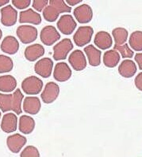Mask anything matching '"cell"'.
<instances>
[{
    "label": "cell",
    "mask_w": 142,
    "mask_h": 157,
    "mask_svg": "<svg viewBox=\"0 0 142 157\" xmlns=\"http://www.w3.org/2000/svg\"><path fill=\"white\" fill-rule=\"evenodd\" d=\"M22 93L19 89L15 90L13 94H3L0 93V109L2 112L13 111L15 114L21 115L22 102L23 100Z\"/></svg>",
    "instance_id": "cell-1"
},
{
    "label": "cell",
    "mask_w": 142,
    "mask_h": 157,
    "mask_svg": "<svg viewBox=\"0 0 142 157\" xmlns=\"http://www.w3.org/2000/svg\"><path fill=\"white\" fill-rule=\"evenodd\" d=\"M49 5L43 10V17L49 22H54L59 15L63 13H70L71 8L62 0H51Z\"/></svg>",
    "instance_id": "cell-2"
},
{
    "label": "cell",
    "mask_w": 142,
    "mask_h": 157,
    "mask_svg": "<svg viewBox=\"0 0 142 157\" xmlns=\"http://www.w3.org/2000/svg\"><path fill=\"white\" fill-rule=\"evenodd\" d=\"M43 88V82L35 76H30L23 80L22 89L27 95H38Z\"/></svg>",
    "instance_id": "cell-3"
},
{
    "label": "cell",
    "mask_w": 142,
    "mask_h": 157,
    "mask_svg": "<svg viewBox=\"0 0 142 157\" xmlns=\"http://www.w3.org/2000/svg\"><path fill=\"white\" fill-rule=\"evenodd\" d=\"M16 33L21 42L25 44L33 43L38 38V29L31 25H20Z\"/></svg>",
    "instance_id": "cell-4"
},
{
    "label": "cell",
    "mask_w": 142,
    "mask_h": 157,
    "mask_svg": "<svg viewBox=\"0 0 142 157\" xmlns=\"http://www.w3.org/2000/svg\"><path fill=\"white\" fill-rule=\"evenodd\" d=\"M94 33L91 26H80L73 36V40L78 47H83L91 42Z\"/></svg>",
    "instance_id": "cell-5"
},
{
    "label": "cell",
    "mask_w": 142,
    "mask_h": 157,
    "mask_svg": "<svg viewBox=\"0 0 142 157\" xmlns=\"http://www.w3.org/2000/svg\"><path fill=\"white\" fill-rule=\"evenodd\" d=\"M73 49L72 42L70 39H64L53 47V59L56 61L63 60Z\"/></svg>",
    "instance_id": "cell-6"
},
{
    "label": "cell",
    "mask_w": 142,
    "mask_h": 157,
    "mask_svg": "<svg viewBox=\"0 0 142 157\" xmlns=\"http://www.w3.org/2000/svg\"><path fill=\"white\" fill-rule=\"evenodd\" d=\"M40 38L44 44L46 46H52L58 40H60V34L54 26L48 25L41 29Z\"/></svg>",
    "instance_id": "cell-7"
},
{
    "label": "cell",
    "mask_w": 142,
    "mask_h": 157,
    "mask_svg": "<svg viewBox=\"0 0 142 157\" xmlns=\"http://www.w3.org/2000/svg\"><path fill=\"white\" fill-rule=\"evenodd\" d=\"M60 94V87L55 82H49L45 85L43 92L41 93V100L45 104H52L58 98Z\"/></svg>",
    "instance_id": "cell-8"
},
{
    "label": "cell",
    "mask_w": 142,
    "mask_h": 157,
    "mask_svg": "<svg viewBox=\"0 0 142 157\" xmlns=\"http://www.w3.org/2000/svg\"><path fill=\"white\" fill-rule=\"evenodd\" d=\"M76 22L73 17L70 14H64L59 19L57 22V28L61 33L64 35H70L76 28Z\"/></svg>",
    "instance_id": "cell-9"
},
{
    "label": "cell",
    "mask_w": 142,
    "mask_h": 157,
    "mask_svg": "<svg viewBox=\"0 0 142 157\" xmlns=\"http://www.w3.org/2000/svg\"><path fill=\"white\" fill-rule=\"evenodd\" d=\"M1 23L4 26L10 27L16 24L18 19L17 10L10 5L4 6L1 9Z\"/></svg>",
    "instance_id": "cell-10"
},
{
    "label": "cell",
    "mask_w": 142,
    "mask_h": 157,
    "mask_svg": "<svg viewBox=\"0 0 142 157\" xmlns=\"http://www.w3.org/2000/svg\"><path fill=\"white\" fill-rule=\"evenodd\" d=\"M52 68H53V62L49 58L40 59L34 66L36 74L44 78H48L50 77L52 74Z\"/></svg>",
    "instance_id": "cell-11"
},
{
    "label": "cell",
    "mask_w": 142,
    "mask_h": 157,
    "mask_svg": "<svg viewBox=\"0 0 142 157\" xmlns=\"http://www.w3.org/2000/svg\"><path fill=\"white\" fill-rule=\"evenodd\" d=\"M74 16L79 23L86 24L90 22L93 17L92 9L87 4H82L74 10Z\"/></svg>",
    "instance_id": "cell-12"
},
{
    "label": "cell",
    "mask_w": 142,
    "mask_h": 157,
    "mask_svg": "<svg viewBox=\"0 0 142 157\" xmlns=\"http://www.w3.org/2000/svg\"><path fill=\"white\" fill-rule=\"evenodd\" d=\"M27 142V139L19 133L10 135L6 139V144L10 151L13 153H18Z\"/></svg>",
    "instance_id": "cell-13"
},
{
    "label": "cell",
    "mask_w": 142,
    "mask_h": 157,
    "mask_svg": "<svg viewBox=\"0 0 142 157\" xmlns=\"http://www.w3.org/2000/svg\"><path fill=\"white\" fill-rule=\"evenodd\" d=\"M71 67L76 71H81L87 67V60L83 52L80 50H75L71 52L68 58Z\"/></svg>",
    "instance_id": "cell-14"
},
{
    "label": "cell",
    "mask_w": 142,
    "mask_h": 157,
    "mask_svg": "<svg viewBox=\"0 0 142 157\" xmlns=\"http://www.w3.org/2000/svg\"><path fill=\"white\" fill-rule=\"evenodd\" d=\"M71 77V70L69 66L65 63H59L56 65L53 71V78L56 81L64 82L69 80Z\"/></svg>",
    "instance_id": "cell-15"
},
{
    "label": "cell",
    "mask_w": 142,
    "mask_h": 157,
    "mask_svg": "<svg viewBox=\"0 0 142 157\" xmlns=\"http://www.w3.org/2000/svg\"><path fill=\"white\" fill-rule=\"evenodd\" d=\"M18 126V117L14 113H7L2 117L1 122V129L6 133L16 131Z\"/></svg>",
    "instance_id": "cell-16"
},
{
    "label": "cell",
    "mask_w": 142,
    "mask_h": 157,
    "mask_svg": "<svg viewBox=\"0 0 142 157\" xmlns=\"http://www.w3.org/2000/svg\"><path fill=\"white\" fill-rule=\"evenodd\" d=\"M41 107V101L37 96H27L23 101V110L30 115H37Z\"/></svg>",
    "instance_id": "cell-17"
},
{
    "label": "cell",
    "mask_w": 142,
    "mask_h": 157,
    "mask_svg": "<svg viewBox=\"0 0 142 157\" xmlns=\"http://www.w3.org/2000/svg\"><path fill=\"white\" fill-rule=\"evenodd\" d=\"M0 48L4 53L8 55H14L19 49V43L14 36H7L2 40Z\"/></svg>",
    "instance_id": "cell-18"
},
{
    "label": "cell",
    "mask_w": 142,
    "mask_h": 157,
    "mask_svg": "<svg viewBox=\"0 0 142 157\" xmlns=\"http://www.w3.org/2000/svg\"><path fill=\"white\" fill-rule=\"evenodd\" d=\"M19 22L30 23L33 25H40L41 23V15L33 9H28L19 13Z\"/></svg>",
    "instance_id": "cell-19"
},
{
    "label": "cell",
    "mask_w": 142,
    "mask_h": 157,
    "mask_svg": "<svg viewBox=\"0 0 142 157\" xmlns=\"http://www.w3.org/2000/svg\"><path fill=\"white\" fill-rule=\"evenodd\" d=\"M136 65L130 59H125L122 62L118 67V73L125 78H130L136 73Z\"/></svg>",
    "instance_id": "cell-20"
},
{
    "label": "cell",
    "mask_w": 142,
    "mask_h": 157,
    "mask_svg": "<svg viewBox=\"0 0 142 157\" xmlns=\"http://www.w3.org/2000/svg\"><path fill=\"white\" fill-rule=\"evenodd\" d=\"M25 57L30 62H34L39 58L42 57L45 54V48L39 44L30 45L25 50Z\"/></svg>",
    "instance_id": "cell-21"
},
{
    "label": "cell",
    "mask_w": 142,
    "mask_h": 157,
    "mask_svg": "<svg viewBox=\"0 0 142 157\" xmlns=\"http://www.w3.org/2000/svg\"><path fill=\"white\" fill-rule=\"evenodd\" d=\"M96 46L102 50L109 49L113 44V40L111 36L105 31H100L97 33L95 36L94 40Z\"/></svg>",
    "instance_id": "cell-22"
},
{
    "label": "cell",
    "mask_w": 142,
    "mask_h": 157,
    "mask_svg": "<svg viewBox=\"0 0 142 157\" xmlns=\"http://www.w3.org/2000/svg\"><path fill=\"white\" fill-rule=\"evenodd\" d=\"M84 52L87 56L89 64L92 67H99L101 64L102 52L93 45H89L84 48Z\"/></svg>",
    "instance_id": "cell-23"
},
{
    "label": "cell",
    "mask_w": 142,
    "mask_h": 157,
    "mask_svg": "<svg viewBox=\"0 0 142 157\" xmlns=\"http://www.w3.org/2000/svg\"><path fill=\"white\" fill-rule=\"evenodd\" d=\"M35 128V121L29 115H22L19 118L18 129L23 134H30Z\"/></svg>",
    "instance_id": "cell-24"
},
{
    "label": "cell",
    "mask_w": 142,
    "mask_h": 157,
    "mask_svg": "<svg viewBox=\"0 0 142 157\" xmlns=\"http://www.w3.org/2000/svg\"><path fill=\"white\" fill-rule=\"evenodd\" d=\"M17 87V81L11 75L0 77V92L11 93Z\"/></svg>",
    "instance_id": "cell-25"
},
{
    "label": "cell",
    "mask_w": 142,
    "mask_h": 157,
    "mask_svg": "<svg viewBox=\"0 0 142 157\" xmlns=\"http://www.w3.org/2000/svg\"><path fill=\"white\" fill-rule=\"evenodd\" d=\"M120 59H121V57L118 51L113 49V50H109L105 52L103 55V61L107 67L114 68L119 63Z\"/></svg>",
    "instance_id": "cell-26"
},
{
    "label": "cell",
    "mask_w": 142,
    "mask_h": 157,
    "mask_svg": "<svg viewBox=\"0 0 142 157\" xmlns=\"http://www.w3.org/2000/svg\"><path fill=\"white\" fill-rule=\"evenodd\" d=\"M128 31L125 29L118 27L115 28L112 31V35L114 37L115 44L116 45H123L125 44L128 39Z\"/></svg>",
    "instance_id": "cell-27"
},
{
    "label": "cell",
    "mask_w": 142,
    "mask_h": 157,
    "mask_svg": "<svg viewBox=\"0 0 142 157\" xmlns=\"http://www.w3.org/2000/svg\"><path fill=\"white\" fill-rule=\"evenodd\" d=\"M129 46L136 52L142 51V31H135L131 34L129 40Z\"/></svg>",
    "instance_id": "cell-28"
},
{
    "label": "cell",
    "mask_w": 142,
    "mask_h": 157,
    "mask_svg": "<svg viewBox=\"0 0 142 157\" xmlns=\"http://www.w3.org/2000/svg\"><path fill=\"white\" fill-rule=\"evenodd\" d=\"M13 60L4 55H0V74L10 72L13 70Z\"/></svg>",
    "instance_id": "cell-29"
},
{
    "label": "cell",
    "mask_w": 142,
    "mask_h": 157,
    "mask_svg": "<svg viewBox=\"0 0 142 157\" xmlns=\"http://www.w3.org/2000/svg\"><path fill=\"white\" fill-rule=\"evenodd\" d=\"M114 50L118 51L121 53L123 59H131L134 56V52L131 50V48L128 46L127 44L123 45H114Z\"/></svg>",
    "instance_id": "cell-30"
},
{
    "label": "cell",
    "mask_w": 142,
    "mask_h": 157,
    "mask_svg": "<svg viewBox=\"0 0 142 157\" xmlns=\"http://www.w3.org/2000/svg\"><path fill=\"white\" fill-rule=\"evenodd\" d=\"M21 157H40V153L38 149L36 147L29 145L23 149L20 154Z\"/></svg>",
    "instance_id": "cell-31"
},
{
    "label": "cell",
    "mask_w": 142,
    "mask_h": 157,
    "mask_svg": "<svg viewBox=\"0 0 142 157\" xmlns=\"http://www.w3.org/2000/svg\"><path fill=\"white\" fill-rule=\"evenodd\" d=\"M49 1L47 0H34L33 1V8L37 11L41 12L48 6Z\"/></svg>",
    "instance_id": "cell-32"
},
{
    "label": "cell",
    "mask_w": 142,
    "mask_h": 157,
    "mask_svg": "<svg viewBox=\"0 0 142 157\" xmlns=\"http://www.w3.org/2000/svg\"><path fill=\"white\" fill-rule=\"evenodd\" d=\"M30 3H31L30 0H13L12 1V4L14 5V6L19 10H24L29 7Z\"/></svg>",
    "instance_id": "cell-33"
},
{
    "label": "cell",
    "mask_w": 142,
    "mask_h": 157,
    "mask_svg": "<svg viewBox=\"0 0 142 157\" xmlns=\"http://www.w3.org/2000/svg\"><path fill=\"white\" fill-rule=\"evenodd\" d=\"M134 83L136 89L142 92V72H140V74H137V76L135 78Z\"/></svg>",
    "instance_id": "cell-34"
},
{
    "label": "cell",
    "mask_w": 142,
    "mask_h": 157,
    "mask_svg": "<svg viewBox=\"0 0 142 157\" xmlns=\"http://www.w3.org/2000/svg\"><path fill=\"white\" fill-rule=\"evenodd\" d=\"M135 61L138 65L139 69L142 70V53H137L134 57Z\"/></svg>",
    "instance_id": "cell-35"
},
{
    "label": "cell",
    "mask_w": 142,
    "mask_h": 157,
    "mask_svg": "<svg viewBox=\"0 0 142 157\" xmlns=\"http://www.w3.org/2000/svg\"><path fill=\"white\" fill-rule=\"evenodd\" d=\"M67 2V3L69 5V6H75V5H77V4L80 3L81 2H82V0H67L66 1Z\"/></svg>",
    "instance_id": "cell-36"
},
{
    "label": "cell",
    "mask_w": 142,
    "mask_h": 157,
    "mask_svg": "<svg viewBox=\"0 0 142 157\" xmlns=\"http://www.w3.org/2000/svg\"><path fill=\"white\" fill-rule=\"evenodd\" d=\"M9 0H0V7L5 6L6 4L9 3Z\"/></svg>",
    "instance_id": "cell-37"
},
{
    "label": "cell",
    "mask_w": 142,
    "mask_h": 157,
    "mask_svg": "<svg viewBox=\"0 0 142 157\" xmlns=\"http://www.w3.org/2000/svg\"><path fill=\"white\" fill-rule=\"evenodd\" d=\"M2 30H1V29H0V40H1V39H2Z\"/></svg>",
    "instance_id": "cell-38"
},
{
    "label": "cell",
    "mask_w": 142,
    "mask_h": 157,
    "mask_svg": "<svg viewBox=\"0 0 142 157\" xmlns=\"http://www.w3.org/2000/svg\"><path fill=\"white\" fill-rule=\"evenodd\" d=\"M0 118H1V111H0Z\"/></svg>",
    "instance_id": "cell-39"
}]
</instances>
